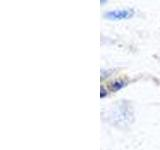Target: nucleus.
I'll return each instance as SVG.
<instances>
[{"label":"nucleus","instance_id":"f257e3e1","mask_svg":"<svg viewBox=\"0 0 160 150\" xmlns=\"http://www.w3.org/2000/svg\"><path fill=\"white\" fill-rule=\"evenodd\" d=\"M133 9H120V10H113V11H108L104 14V18L107 20H112V21H118V20L130 19L134 15Z\"/></svg>","mask_w":160,"mask_h":150},{"label":"nucleus","instance_id":"f03ea898","mask_svg":"<svg viewBox=\"0 0 160 150\" xmlns=\"http://www.w3.org/2000/svg\"><path fill=\"white\" fill-rule=\"evenodd\" d=\"M126 85H127V82L125 81V80L118 79V80H115V81H113L112 83H110L109 89L111 90V91H113V92H116V91H118V90L125 87Z\"/></svg>","mask_w":160,"mask_h":150},{"label":"nucleus","instance_id":"7ed1b4c3","mask_svg":"<svg viewBox=\"0 0 160 150\" xmlns=\"http://www.w3.org/2000/svg\"><path fill=\"white\" fill-rule=\"evenodd\" d=\"M107 95V93H106V90H103V87H101V95H100V97L101 98H103V97H105Z\"/></svg>","mask_w":160,"mask_h":150}]
</instances>
